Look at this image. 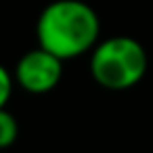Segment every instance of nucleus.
Returning a JSON list of instances; mask_svg holds the SVG:
<instances>
[{"mask_svg": "<svg viewBox=\"0 0 153 153\" xmlns=\"http://www.w3.org/2000/svg\"><path fill=\"white\" fill-rule=\"evenodd\" d=\"M19 136V124L17 117L4 107L0 109V149H7L11 147Z\"/></svg>", "mask_w": 153, "mask_h": 153, "instance_id": "nucleus-4", "label": "nucleus"}, {"mask_svg": "<svg viewBox=\"0 0 153 153\" xmlns=\"http://www.w3.org/2000/svg\"><path fill=\"white\" fill-rule=\"evenodd\" d=\"M13 82H15L13 74L0 63V109H4L13 97Z\"/></svg>", "mask_w": 153, "mask_h": 153, "instance_id": "nucleus-5", "label": "nucleus"}, {"mask_svg": "<svg viewBox=\"0 0 153 153\" xmlns=\"http://www.w3.org/2000/svg\"><path fill=\"white\" fill-rule=\"evenodd\" d=\"M38 46L61 61L90 53L101 38V19L84 0H55L36 21Z\"/></svg>", "mask_w": 153, "mask_h": 153, "instance_id": "nucleus-1", "label": "nucleus"}, {"mask_svg": "<svg viewBox=\"0 0 153 153\" xmlns=\"http://www.w3.org/2000/svg\"><path fill=\"white\" fill-rule=\"evenodd\" d=\"M90 76L107 90L120 92L136 86L149 67L145 46L130 36H111L99 40L90 51Z\"/></svg>", "mask_w": 153, "mask_h": 153, "instance_id": "nucleus-2", "label": "nucleus"}, {"mask_svg": "<svg viewBox=\"0 0 153 153\" xmlns=\"http://www.w3.org/2000/svg\"><path fill=\"white\" fill-rule=\"evenodd\" d=\"M63 63L65 61L38 46L21 55L15 65L13 78L17 86L30 94H46L59 86L63 78Z\"/></svg>", "mask_w": 153, "mask_h": 153, "instance_id": "nucleus-3", "label": "nucleus"}]
</instances>
